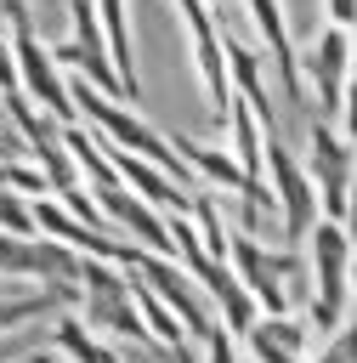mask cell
<instances>
[{"label": "cell", "instance_id": "ba28073f", "mask_svg": "<svg viewBox=\"0 0 357 363\" xmlns=\"http://www.w3.org/2000/svg\"><path fill=\"white\" fill-rule=\"evenodd\" d=\"M57 306H79V284H40V289H23V295H0V335L45 318Z\"/></svg>", "mask_w": 357, "mask_h": 363}, {"label": "cell", "instance_id": "4fadbf2b", "mask_svg": "<svg viewBox=\"0 0 357 363\" xmlns=\"http://www.w3.org/2000/svg\"><path fill=\"white\" fill-rule=\"evenodd\" d=\"M244 346H249V357H255V363H300V352H289L283 340H272L261 323H249V329H244Z\"/></svg>", "mask_w": 357, "mask_h": 363}, {"label": "cell", "instance_id": "e0dca14e", "mask_svg": "<svg viewBox=\"0 0 357 363\" xmlns=\"http://www.w3.org/2000/svg\"><path fill=\"white\" fill-rule=\"evenodd\" d=\"M57 357H62V352H57V346H45V352H28L23 363H57Z\"/></svg>", "mask_w": 357, "mask_h": 363}, {"label": "cell", "instance_id": "277c9868", "mask_svg": "<svg viewBox=\"0 0 357 363\" xmlns=\"http://www.w3.org/2000/svg\"><path fill=\"white\" fill-rule=\"evenodd\" d=\"M266 170H272V193H278V221H283V238L289 244H306V233L317 227L323 204H317V187H312V170L278 142V130H266Z\"/></svg>", "mask_w": 357, "mask_h": 363}, {"label": "cell", "instance_id": "7a4b0ae2", "mask_svg": "<svg viewBox=\"0 0 357 363\" xmlns=\"http://www.w3.org/2000/svg\"><path fill=\"white\" fill-rule=\"evenodd\" d=\"M11 51H17V91H23L34 108H45L51 119L79 125L85 113H79V102H74L68 68H62V57H57L51 45H40L34 23H28V28H11Z\"/></svg>", "mask_w": 357, "mask_h": 363}, {"label": "cell", "instance_id": "6da1fadb", "mask_svg": "<svg viewBox=\"0 0 357 363\" xmlns=\"http://www.w3.org/2000/svg\"><path fill=\"white\" fill-rule=\"evenodd\" d=\"M351 255H357L351 227L317 216V227L306 233V267H312V278H317V295H312L306 318H312V335H317V340L351 312Z\"/></svg>", "mask_w": 357, "mask_h": 363}, {"label": "cell", "instance_id": "5bb4252c", "mask_svg": "<svg viewBox=\"0 0 357 363\" xmlns=\"http://www.w3.org/2000/svg\"><path fill=\"white\" fill-rule=\"evenodd\" d=\"M204 363H238V346H232V329H210L204 335Z\"/></svg>", "mask_w": 357, "mask_h": 363}, {"label": "cell", "instance_id": "7c38bea8", "mask_svg": "<svg viewBox=\"0 0 357 363\" xmlns=\"http://www.w3.org/2000/svg\"><path fill=\"white\" fill-rule=\"evenodd\" d=\"M0 233H17V238H34V233H40L34 204H23L17 187H0Z\"/></svg>", "mask_w": 357, "mask_h": 363}, {"label": "cell", "instance_id": "30bf717a", "mask_svg": "<svg viewBox=\"0 0 357 363\" xmlns=\"http://www.w3.org/2000/svg\"><path fill=\"white\" fill-rule=\"evenodd\" d=\"M227 125H232V159L244 164V176H249V182H261V170H266V136H261V113H255L244 96H232Z\"/></svg>", "mask_w": 357, "mask_h": 363}, {"label": "cell", "instance_id": "9c48e42d", "mask_svg": "<svg viewBox=\"0 0 357 363\" xmlns=\"http://www.w3.org/2000/svg\"><path fill=\"white\" fill-rule=\"evenodd\" d=\"M51 346H57L68 363H125V357H119V352H113L79 312H62V318L51 323Z\"/></svg>", "mask_w": 357, "mask_h": 363}, {"label": "cell", "instance_id": "52a82bcc", "mask_svg": "<svg viewBox=\"0 0 357 363\" xmlns=\"http://www.w3.org/2000/svg\"><path fill=\"white\" fill-rule=\"evenodd\" d=\"M96 11H102V40H108V62H113V74H119V91H125L130 108H136L142 79H136V45H130V6H125V0H96Z\"/></svg>", "mask_w": 357, "mask_h": 363}, {"label": "cell", "instance_id": "8992f818", "mask_svg": "<svg viewBox=\"0 0 357 363\" xmlns=\"http://www.w3.org/2000/svg\"><path fill=\"white\" fill-rule=\"evenodd\" d=\"M351 68H357V57H351V28H323L317 34V45L306 51V62H300V74L312 79V91H317V113L323 119H334L340 125V102H346V79H351Z\"/></svg>", "mask_w": 357, "mask_h": 363}, {"label": "cell", "instance_id": "5b68a950", "mask_svg": "<svg viewBox=\"0 0 357 363\" xmlns=\"http://www.w3.org/2000/svg\"><path fill=\"white\" fill-rule=\"evenodd\" d=\"M244 23H249V40L272 57L278 68V85L295 108H306V79H300V51H295V34L283 23V6L278 0H244Z\"/></svg>", "mask_w": 357, "mask_h": 363}, {"label": "cell", "instance_id": "9a60e30c", "mask_svg": "<svg viewBox=\"0 0 357 363\" xmlns=\"http://www.w3.org/2000/svg\"><path fill=\"white\" fill-rule=\"evenodd\" d=\"M323 11L334 28H357V0H323Z\"/></svg>", "mask_w": 357, "mask_h": 363}, {"label": "cell", "instance_id": "3957f363", "mask_svg": "<svg viewBox=\"0 0 357 363\" xmlns=\"http://www.w3.org/2000/svg\"><path fill=\"white\" fill-rule=\"evenodd\" d=\"M306 147H312V187L329 221H351V187H357V142L334 125V119H312L306 125Z\"/></svg>", "mask_w": 357, "mask_h": 363}, {"label": "cell", "instance_id": "2e32d148", "mask_svg": "<svg viewBox=\"0 0 357 363\" xmlns=\"http://www.w3.org/2000/svg\"><path fill=\"white\" fill-rule=\"evenodd\" d=\"M6 91H17V51L0 40V96H6Z\"/></svg>", "mask_w": 357, "mask_h": 363}, {"label": "cell", "instance_id": "8fae6325", "mask_svg": "<svg viewBox=\"0 0 357 363\" xmlns=\"http://www.w3.org/2000/svg\"><path fill=\"white\" fill-rule=\"evenodd\" d=\"M312 363H357V312H346V318L323 335V346H317Z\"/></svg>", "mask_w": 357, "mask_h": 363}, {"label": "cell", "instance_id": "ac0fdd59", "mask_svg": "<svg viewBox=\"0 0 357 363\" xmlns=\"http://www.w3.org/2000/svg\"><path fill=\"white\" fill-rule=\"evenodd\" d=\"M357 238V233H351ZM351 312H357V255H351Z\"/></svg>", "mask_w": 357, "mask_h": 363}]
</instances>
